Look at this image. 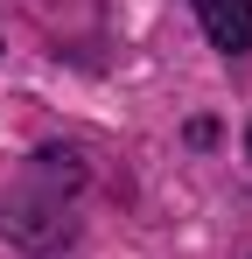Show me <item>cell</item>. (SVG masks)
Wrapping results in <instances>:
<instances>
[{
  "label": "cell",
  "instance_id": "obj_2",
  "mask_svg": "<svg viewBox=\"0 0 252 259\" xmlns=\"http://www.w3.org/2000/svg\"><path fill=\"white\" fill-rule=\"evenodd\" d=\"M245 147H252V133H245Z\"/></svg>",
  "mask_w": 252,
  "mask_h": 259
},
{
  "label": "cell",
  "instance_id": "obj_1",
  "mask_svg": "<svg viewBox=\"0 0 252 259\" xmlns=\"http://www.w3.org/2000/svg\"><path fill=\"white\" fill-rule=\"evenodd\" d=\"M196 7V21H203V35L224 56H238V49H252V0H189Z\"/></svg>",
  "mask_w": 252,
  "mask_h": 259
}]
</instances>
